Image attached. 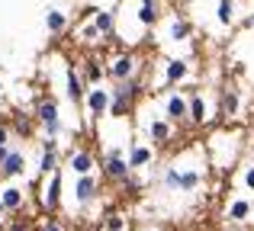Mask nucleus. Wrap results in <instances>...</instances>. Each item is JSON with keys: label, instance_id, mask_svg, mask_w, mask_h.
I'll return each mask as SVG.
<instances>
[{"label": "nucleus", "instance_id": "nucleus-1", "mask_svg": "<svg viewBox=\"0 0 254 231\" xmlns=\"http://www.w3.org/2000/svg\"><path fill=\"white\" fill-rule=\"evenodd\" d=\"M145 84L138 81V77H132V81H123V84H113V100H110V116L113 119H126L132 113V106L138 103V96H142Z\"/></svg>", "mask_w": 254, "mask_h": 231}, {"label": "nucleus", "instance_id": "nucleus-2", "mask_svg": "<svg viewBox=\"0 0 254 231\" xmlns=\"http://www.w3.org/2000/svg\"><path fill=\"white\" fill-rule=\"evenodd\" d=\"M36 122L42 125L45 138H62L64 122H62V103L55 96H39L36 100Z\"/></svg>", "mask_w": 254, "mask_h": 231}, {"label": "nucleus", "instance_id": "nucleus-3", "mask_svg": "<svg viewBox=\"0 0 254 231\" xmlns=\"http://www.w3.org/2000/svg\"><path fill=\"white\" fill-rule=\"evenodd\" d=\"M126 148H129V144H110V148H106V154H103V177L106 180L123 183L126 177L132 174L129 161H126Z\"/></svg>", "mask_w": 254, "mask_h": 231}, {"label": "nucleus", "instance_id": "nucleus-4", "mask_svg": "<svg viewBox=\"0 0 254 231\" xmlns=\"http://www.w3.org/2000/svg\"><path fill=\"white\" fill-rule=\"evenodd\" d=\"M106 77H110L113 84H123V81L138 77V58L132 55V51H119V55H113L110 61H106Z\"/></svg>", "mask_w": 254, "mask_h": 231}, {"label": "nucleus", "instance_id": "nucleus-5", "mask_svg": "<svg viewBox=\"0 0 254 231\" xmlns=\"http://www.w3.org/2000/svg\"><path fill=\"white\" fill-rule=\"evenodd\" d=\"M142 125H145V132H148V144L151 148H155V144H171L174 141V122L164 119V113L161 116H148Z\"/></svg>", "mask_w": 254, "mask_h": 231}, {"label": "nucleus", "instance_id": "nucleus-6", "mask_svg": "<svg viewBox=\"0 0 254 231\" xmlns=\"http://www.w3.org/2000/svg\"><path fill=\"white\" fill-rule=\"evenodd\" d=\"M110 100L113 93L100 84V87H87V96H84V109L90 119H103L106 113H110Z\"/></svg>", "mask_w": 254, "mask_h": 231}, {"label": "nucleus", "instance_id": "nucleus-7", "mask_svg": "<svg viewBox=\"0 0 254 231\" xmlns=\"http://www.w3.org/2000/svg\"><path fill=\"white\" fill-rule=\"evenodd\" d=\"M155 157L158 154H155V148H151L148 141H129V148H126V161H129L132 174L151 167V164H155Z\"/></svg>", "mask_w": 254, "mask_h": 231}, {"label": "nucleus", "instance_id": "nucleus-8", "mask_svg": "<svg viewBox=\"0 0 254 231\" xmlns=\"http://www.w3.org/2000/svg\"><path fill=\"white\" fill-rule=\"evenodd\" d=\"M62 189H64V174L58 170V174L49 177V183H45V193L42 199H39V209H45V212H58L62 209Z\"/></svg>", "mask_w": 254, "mask_h": 231}, {"label": "nucleus", "instance_id": "nucleus-9", "mask_svg": "<svg viewBox=\"0 0 254 231\" xmlns=\"http://www.w3.org/2000/svg\"><path fill=\"white\" fill-rule=\"evenodd\" d=\"M161 109H164V119L171 122H190V109H187V96L180 90H168L161 100Z\"/></svg>", "mask_w": 254, "mask_h": 231}, {"label": "nucleus", "instance_id": "nucleus-10", "mask_svg": "<svg viewBox=\"0 0 254 231\" xmlns=\"http://www.w3.org/2000/svg\"><path fill=\"white\" fill-rule=\"evenodd\" d=\"M97 196H100V180L93 174H87V177H74V202L77 206H90V202H97Z\"/></svg>", "mask_w": 254, "mask_h": 231}, {"label": "nucleus", "instance_id": "nucleus-11", "mask_svg": "<svg viewBox=\"0 0 254 231\" xmlns=\"http://www.w3.org/2000/svg\"><path fill=\"white\" fill-rule=\"evenodd\" d=\"M225 219H229L232 225H248L254 219V202L248 196H232L229 209H225Z\"/></svg>", "mask_w": 254, "mask_h": 231}, {"label": "nucleus", "instance_id": "nucleus-12", "mask_svg": "<svg viewBox=\"0 0 254 231\" xmlns=\"http://www.w3.org/2000/svg\"><path fill=\"white\" fill-rule=\"evenodd\" d=\"M64 93H68L71 103H84V96H87V84L81 81L77 68H71L68 61H64Z\"/></svg>", "mask_w": 254, "mask_h": 231}, {"label": "nucleus", "instance_id": "nucleus-13", "mask_svg": "<svg viewBox=\"0 0 254 231\" xmlns=\"http://www.w3.org/2000/svg\"><path fill=\"white\" fill-rule=\"evenodd\" d=\"M23 174H26V154L19 148H10V154L0 164V177H3V180H13V177H23Z\"/></svg>", "mask_w": 254, "mask_h": 231}, {"label": "nucleus", "instance_id": "nucleus-14", "mask_svg": "<svg viewBox=\"0 0 254 231\" xmlns=\"http://www.w3.org/2000/svg\"><path fill=\"white\" fill-rule=\"evenodd\" d=\"M93 167H97V157H93V151H87V148H77L74 154H71V161H68V170L74 177L93 174Z\"/></svg>", "mask_w": 254, "mask_h": 231}, {"label": "nucleus", "instance_id": "nucleus-15", "mask_svg": "<svg viewBox=\"0 0 254 231\" xmlns=\"http://www.w3.org/2000/svg\"><path fill=\"white\" fill-rule=\"evenodd\" d=\"M187 74H190V61H187V58H168V64H164V84H168V87L184 84Z\"/></svg>", "mask_w": 254, "mask_h": 231}, {"label": "nucleus", "instance_id": "nucleus-16", "mask_svg": "<svg viewBox=\"0 0 254 231\" xmlns=\"http://www.w3.org/2000/svg\"><path fill=\"white\" fill-rule=\"evenodd\" d=\"M177 170H180V193H196L203 186V177H206L203 167H180L177 164Z\"/></svg>", "mask_w": 254, "mask_h": 231}, {"label": "nucleus", "instance_id": "nucleus-17", "mask_svg": "<svg viewBox=\"0 0 254 231\" xmlns=\"http://www.w3.org/2000/svg\"><path fill=\"white\" fill-rule=\"evenodd\" d=\"M219 113H222L225 119H235L238 113H242V93H238L235 87H229V90L219 93Z\"/></svg>", "mask_w": 254, "mask_h": 231}, {"label": "nucleus", "instance_id": "nucleus-18", "mask_svg": "<svg viewBox=\"0 0 254 231\" xmlns=\"http://www.w3.org/2000/svg\"><path fill=\"white\" fill-rule=\"evenodd\" d=\"M187 109H190V125L209 122V116H206V96L203 93H187Z\"/></svg>", "mask_w": 254, "mask_h": 231}, {"label": "nucleus", "instance_id": "nucleus-19", "mask_svg": "<svg viewBox=\"0 0 254 231\" xmlns=\"http://www.w3.org/2000/svg\"><path fill=\"white\" fill-rule=\"evenodd\" d=\"M158 16H161V6H158V0H142V3H138V10H135L138 26L151 29V26L158 23Z\"/></svg>", "mask_w": 254, "mask_h": 231}, {"label": "nucleus", "instance_id": "nucleus-20", "mask_svg": "<svg viewBox=\"0 0 254 231\" xmlns=\"http://www.w3.org/2000/svg\"><path fill=\"white\" fill-rule=\"evenodd\" d=\"M90 23L97 26L100 39H110L113 32H116V10H97V13H93V19H90Z\"/></svg>", "mask_w": 254, "mask_h": 231}, {"label": "nucleus", "instance_id": "nucleus-21", "mask_svg": "<svg viewBox=\"0 0 254 231\" xmlns=\"http://www.w3.org/2000/svg\"><path fill=\"white\" fill-rule=\"evenodd\" d=\"M103 77H106V64L100 58H84V84L87 87H100Z\"/></svg>", "mask_w": 254, "mask_h": 231}, {"label": "nucleus", "instance_id": "nucleus-22", "mask_svg": "<svg viewBox=\"0 0 254 231\" xmlns=\"http://www.w3.org/2000/svg\"><path fill=\"white\" fill-rule=\"evenodd\" d=\"M0 199H3V209H6L10 215H13V212H19V209L26 206V193H23L19 186H13V183L0 189Z\"/></svg>", "mask_w": 254, "mask_h": 231}, {"label": "nucleus", "instance_id": "nucleus-23", "mask_svg": "<svg viewBox=\"0 0 254 231\" xmlns=\"http://www.w3.org/2000/svg\"><path fill=\"white\" fill-rule=\"evenodd\" d=\"M45 26H49L52 36H64L68 26H71V19H68V13H64V10H55V6H52V10L45 13Z\"/></svg>", "mask_w": 254, "mask_h": 231}, {"label": "nucleus", "instance_id": "nucleus-24", "mask_svg": "<svg viewBox=\"0 0 254 231\" xmlns=\"http://www.w3.org/2000/svg\"><path fill=\"white\" fill-rule=\"evenodd\" d=\"M190 36H193V26L187 23L184 16H174L171 26H168V39H171V42H187Z\"/></svg>", "mask_w": 254, "mask_h": 231}, {"label": "nucleus", "instance_id": "nucleus-25", "mask_svg": "<svg viewBox=\"0 0 254 231\" xmlns=\"http://www.w3.org/2000/svg\"><path fill=\"white\" fill-rule=\"evenodd\" d=\"M58 164H62V154H58V151H42V157H39V177L58 174Z\"/></svg>", "mask_w": 254, "mask_h": 231}, {"label": "nucleus", "instance_id": "nucleus-26", "mask_svg": "<svg viewBox=\"0 0 254 231\" xmlns=\"http://www.w3.org/2000/svg\"><path fill=\"white\" fill-rule=\"evenodd\" d=\"M161 189L164 193H180V170H177V164H171V167L161 170Z\"/></svg>", "mask_w": 254, "mask_h": 231}, {"label": "nucleus", "instance_id": "nucleus-27", "mask_svg": "<svg viewBox=\"0 0 254 231\" xmlns=\"http://www.w3.org/2000/svg\"><path fill=\"white\" fill-rule=\"evenodd\" d=\"M235 0H219V6H216V16H219V23L222 26H232L235 23Z\"/></svg>", "mask_w": 254, "mask_h": 231}, {"label": "nucleus", "instance_id": "nucleus-28", "mask_svg": "<svg viewBox=\"0 0 254 231\" xmlns=\"http://www.w3.org/2000/svg\"><path fill=\"white\" fill-rule=\"evenodd\" d=\"M126 228H129L126 215H116V212H113V215H106V219H103V231H126Z\"/></svg>", "mask_w": 254, "mask_h": 231}, {"label": "nucleus", "instance_id": "nucleus-29", "mask_svg": "<svg viewBox=\"0 0 254 231\" xmlns=\"http://www.w3.org/2000/svg\"><path fill=\"white\" fill-rule=\"evenodd\" d=\"M119 186H123V193H142V186H145V180L138 174H129L126 177L123 183H119Z\"/></svg>", "mask_w": 254, "mask_h": 231}, {"label": "nucleus", "instance_id": "nucleus-30", "mask_svg": "<svg viewBox=\"0 0 254 231\" xmlns=\"http://www.w3.org/2000/svg\"><path fill=\"white\" fill-rule=\"evenodd\" d=\"M81 39H84V42H90V39H100L97 26H93V23H84V26H81Z\"/></svg>", "mask_w": 254, "mask_h": 231}, {"label": "nucleus", "instance_id": "nucleus-31", "mask_svg": "<svg viewBox=\"0 0 254 231\" xmlns=\"http://www.w3.org/2000/svg\"><path fill=\"white\" fill-rule=\"evenodd\" d=\"M242 183H245V189H251V193H254V164H251V167H245Z\"/></svg>", "mask_w": 254, "mask_h": 231}, {"label": "nucleus", "instance_id": "nucleus-32", "mask_svg": "<svg viewBox=\"0 0 254 231\" xmlns=\"http://www.w3.org/2000/svg\"><path fill=\"white\" fill-rule=\"evenodd\" d=\"M36 231H64V225H62V222H42V225H36Z\"/></svg>", "mask_w": 254, "mask_h": 231}, {"label": "nucleus", "instance_id": "nucleus-33", "mask_svg": "<svg viewBox=\"0 0 254 231\" xmlns=\"http://www.w3.org/2000/svg\"><path fill=\"white\" fill-rule=\"evenodd\" d=\"M29 132H32L29 119H16V135H29Z\"/></svg>", "mask_w": 254, "mask_h": 231}, {"label": "nucleus", "instance_id": "nucleus-34", "mask_svg": "<svg viewBox=\"0 0 254 231\" xmlns=\"http://www.w3.org/2000/svg\"><path fill=\"white\" fill-rule=\"evenodd\" d=\"M42 151H58V138H42Z\"/></svg>", "mask_w": 254, "mask_h": 231}, {"label": "nucleus", "instance_id": "nucleus-35", "mask_svg": "<svg viewBox=\"0 0 254 231\" xmlns=\"http://www.w3.org/2000/svg\"><path fill=\"white\" fill-rule=\"evenodd\" d=\"M0 148H10V129L0 125Z\"/></svg>", "mask_w": 254, "mask_h": 231}, {"label": "nucleus", "instance_id": "nucleus-36", "mask_svg": "<svg viewBox=\"0 0 254 231\" xmlns=\"http://www.w3.org/2000/svg\"><path fill=\"white\" fill-rule=\"evenodd\" d=\"M3 231H32L26 222H10V228H3Z\"/></svg>", "mask_w": 254, "mask_h": 231}, {"label": "nucleus", "instance_id": "nucleus-37", "mask_svg": "<svg viewBox=\"0 0 254 231\" xmlns=\"http://www.w3.org/2000/svg\"><path fill=\"white\" fill-rule=\"evenodd\" d=\"M135 231H168V228H161V225H135Z\"/></svg>", "mask_w": 254, "mask_h": 231}, {"label": "nucleus", "instance_id": "nucleus-38", "mask_svg": "<svg viewBox=\"0 0 254 231\" xmlns=\"http://www.w3.org/2000/svg\"><path fill=\"white\" fill-rule=\"evenodd\" d=\"M10 154V148H0V164H3V157Z\"/></svg>", "mask_w": 254, "mask_h": 231}, {"label": "nucleus", "instance_id": "nucleus-39", "mask_svg": "<svg viewBox=\"0 0 254 231\" xmlns=\"http://www.w3.org/2000/svg\"><path fill=\"white\" fill-rule=\"evenodd\" d=\"M245 26H254V13H251V16H248V19H245Z\"/></svg>", "mask_w": 254, "mask_h": 231}, {"label": "nucleus", "instance_id": "nucleus-40", "mask_svg": "<svg viewBox=\"0 0 254 231\" xmlns=\"http://www.w3.org/2000/svg\"><path fill=\"white\" fill-rule=\"evenodd\" d=\"M0 212H6V209H3V199H0Z\"/></svg>", "mask_w": 254, "mask_h": 231}, {"label": "nucleus", "instance_id": "nucleus-41", "mask_svg": "<svg viewBox=\"0 0 254 231\" xmlns=\"http://www.w3.org/2000/svg\"><path fill=\"white\" fill-rule=\"evenodd\" d=\"M0 231H3V228H0Z\"/></svg>", "mask_w": 254, "mask_h": 231}, {"label": "nucleus", "instance_id": "nucleus-42", "mask_svg": "<svg viewBox=\"0 0 254 231\" xmlns=\"http://www.w3.org/2000/svg\"><path fill=\"white\" fill-rule=\"evenodd\" d=\"M235 3H238V0H235Z\"/></svg>", "mask_w": 254, "mask_h": 231}]
</instances>
